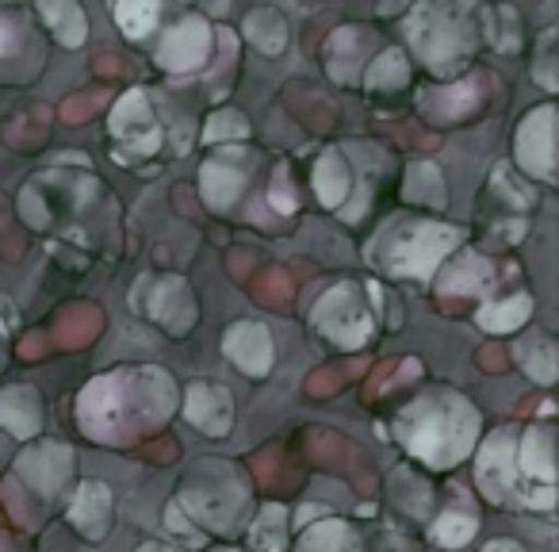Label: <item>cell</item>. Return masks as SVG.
I'll return each mask as SVG.
<instances>
[{
  "mask_svg": "<svg viewBox=\"0 0 559 552\" xmlns=\"http://www.w3.org/2000/svg\"><path fill=\"white\" fill-rule=\"evenodd\" d=\"M249 296H253L261 307H269V312H288L292 300H296V281H292V272L269 265V269H261L253 277Z\"/></svg>",
  "mask_w": 559,
  "mask_h": 552,
  "instance_id": "obj_30",
  "label": "cell"
},
{
  "mask_svg": "<svg viewBox=\"0 0 559 552\" xmlns=\"http://www.w3.org/2000/svg\"><path fill=\"white\" fill-rule=\"evenodd\" d=\"M165 521H169V529H173V533H185V537H192V521L185 518V510H180L177 503H173L169 510H165Z\"/></svg>",
  "mask_w": 559,
  "mask_h": 552,
  "instance_id": "obj_45",
  "label": "cell"
},
{
  "mask_svg": "<svg viewBox=\"0 0 559 552\" xmlns=\"http://www.w3.org/2000/svg\"><path fill=\"white\" fill-rule=\"evenodd\" d=\"M96 70H100V66H104V73H108V78H111V73H119V58L116 55H96Z\"/></svg>",
  "mask_w": 559,
  "mask_h": 552,
  "instance_id": "obj_49",
  "label": "cell"
},
{
  "mask_svg": "<svg viewBox=\"0 0 559 552\" xmlns=\"http://www.w3.org/2000/svg\"><path fill=\"white\" fill-rule=\"evenodd\" d=\"M403 200L406 203H418V208L429 211H444L449 208V192H444V177L433 162L418 157V162L406 165V177H403Z\"/></svg>",
  "mask_w": 559,
  "mask_h": 552,
  "instance_id": "obj_24",
  "label": "cell"
},
{
  "mask_svg": "<svg viewBox=\"0 0 559 552\" xmlns=\"http://www.w3.org/2000/svg\"><path fill=\"white\" fill-rule=\"evenodd\" d=\"M479 365H483V368H490V373H506L510 357H506V353L498 350V342H490L487 350H479Z\"/></svg>",
  "mask_w": 559,
  "mask_h": 552,
  "instance_id": "obj_44",
  "label": "cell"
},
{
  "mask_svg": "<svg viewBox=\"0 0 559 552\" xmlns=\"http://www.w3.org/2000/svg\"><path fill=\"white\" fill-rule=\"evenodd\" d=\"M533 319V296H506V300H490L475 312V322H479L487 334H513L525 322Z\"/></svg>",
  "mask_w": 559,
  "mask_h": 552,
  "instance_id": "obj_27",
  "label": "cell"
},
{
  "mask_svg": "<svg viewBox=\"0 0 559 552\" xmlns=\"http://www.w3.org/2000/svg\"><path fill=\"white\" fill-rule=\"evenodd\" d=\"M0 552H9V533H0Z\"/></svg>",
  "mask_w": 559,
  "mask_h": 552,
  "instance_id": "obj_52",
  "label": "cell"
},
{
  "mask_svg": "<svg viewBox=\"0 0 559 552\" xmlns=\"http://www.w3.org/2000/svg\"><path fill=\"white\" fill-rule=\"evenodd\" d=\"M483 552H525V549H521L518 541H510V537H498V541H490Z\"/></svg>",
  "mask_w": 559,
  "mask_h": 552,
  "instance_id": "obj_48",
  "label": "cell"
},
{
  "mask_svg": "<svg viewBox=\"0 0 559 552\" xmlns=\"http://www.w3.org/2000/svg\"><path fill=\"white\" fill-rule=\"evenodd\" d=\"M490 185H495V192H498V196H506V200H510V203H518L521 211L533 208V203H536V192H533V188L521 185V180L513 177V173L506 169V165H502V169H495V177H490Z\"/></svg>",
  "mask_w": 559,
  "mask_h": 552,
  "instance_id": "obj_43",
  "label": "cell"
},
{
  "mask_svg": "<svg viewBox=\"0 0 559 552\" xmlns=\"http://www.w3.org/2000/svg\"><path fill=\"white\" fill-rule=\"evenodd\" d=\"M288 93H292V89H288ZM288 104H292V111H296V116L311 127V131L326 134V131H334V127H337V108L322 93H307V101L292 93Z\"/></svg>",
  "mask_w": 559,
  "mask_h": 552,
  "instance_id": "obj_35",
  "label": "cell"
},
{
  "mask_svg": "<svg viewBox=\"0 0 559 552\" xmlns=\"http://www.w3.org/2000/svg\"><path fill=\"white\" fill-rule=\"evenodd\" d=\"M241 150H223L218 157L203 162L200 169V196L211 211H230L234 200L246 188V169H241Z\"/></svg>",
  "mask_w": 559,
  "mask_h": 552,
  "instance_id": "obj_18",
  "label": "cell"
},
{
  "mask_svg": "<svg viewBox=\"0 0 559 552\" xmlns=\"http://www.w3.org/2000/svg\"><path fill=\"white\" fill-rule=\"evenodd\" d=\"M269 203H272V211H280V215H292V211L299 208L296 180H292V169H288V165H280V169L272 173Z\"/></svg>",
  "mask_w": 559,
  "mask_h": 552,
  "instance_id": "obj_42",
  "label": "cell"
},
{
  "mask_svg": "<svg viewBox=\"0 0 559 552\" xmlns=\"http://www.w3.org/2000/svg\"><path fill=\"white\" fill-rule=\"evenodd\" d=\"M43 353H47V334H32L20 345V357L24 361H35V357H43Z\"/></svg>",
  "mask_w": 559,
  "mask_h": 552,
  "instance_id": "obj_46",
  "label": "cell"
},
{
  "mask_svg": "<svg viewBox=\"0 0 559 552\" xmlns=\"http://www.w3.org/2000/svg\"><path fill=\"white\" fill-rule=\"evenodd\" d=\"M495 281H498L495 261L475 254V249H467V254H456L449 265H444L441 281H437V300H449V304L467 307L472 300H479L483 292L495 289Z\"/></svg>",
  "mask_w": 559,
  "mask_h": 552,
  "instance_id": "obj_14",
  "label": "cell"
},
{
  "mask_svg": "<svg viewBox=\"0 0 559 552\" xmlns=\"http://www.w3.org/2000/svg\"><path fill=\"white\" fill-rule=\"evenodd\" d=\"M322 514H326V506H304V510H299V526H307V521L311 518H322Z\"/></svg>",
  "mask_w": 559,
  "mask_h": 552,
  "instance_id": "obj_50",
  "label": "cell"
},
{
  "mask_svg": "<svg viewBox=\"0 0 559 552\" xmlns=\"http://www.w3.org/2000/svg\"><path fill=\"white\" fill-rule=\"evenodd\" d=\"M173 403L177 388L165 368H116L81 391L78 426L100 445H131L139 437H157V430L169 422Z\"/></svg>",
  "mask_w": 559,
  "mask_h": 552,
  "instance_id": "obj_1",
  "label": "cell"
},
{
  "mask_svg": "<svg viewBox=\"0 0 559 552\" xmlns=\"http://www.w3.org/2000/svg\"><path fill=\"white\" fill-rule=\"evenodd\" d=\"M399 437L418 460L456 468L479 437V411L456 391H429L399 414Z\"/></svg>",
  "mask_w": 559,
  "mask_h": 552,
  "instance_id": "obj_2",
  "label": "cell"
},
{
  "mask_svg": "<svg viewBox=\"0 0 559 552\" xmlns=\"http://www.w3.org/2000/svg\"><path fill=\"white\" fill-rule=\"evenodd\" d=\"M111 134L123 142V154L119 162H131V157H150L162 146V127L154 119V104H150L146 89H131L116 101L111 108Z\"/></svg>",
  "mask_w": 559,
  "mask_h": 552,
  "instance_id": "obj_8",
  "label": "cell"
},
{
  "mask_svg": "<svg viewBox=\"0 0 559 552\" xmlns=\"http://www.w3.org/2000/svg\"><path fill=\"white\" fill-rule=\"evenodd\" d=\"M139 552H173V549H165V544H157V541H146Z\"/></svg>",
  "mask_w": 559,
  "mask_h": 552,
  "instance_id": "obj_51",
  "label": "cell"
},
{
  "mask_svg": "<svg viewBox=\"0 0 559 552\" xmlns=\"http://www.w3.org/2000/svg\"><path fill=\"white\" fill-rule=\"evenodd\" d=\"M177 506L188 510V521H200L215 533H226L246 514L249 483L230 460H200V468L180 488Z\"/></svg>",
  "mask_w": 559,
  "mask_h": 552,
  "instance_id": "obj_4",
  "label": "cell"
},
{
  "mask_svg": "<svg viewBox=\"0 0 559 552\" xmlns=\"http://www.w3.org/2000/svg\"><path fill=\"white\" fill-rule=\"evenodd\" d=\"M131 307L142 319L157 322L165 334L180 338L195 327L200 319V304H195V292L188 289L185 277L177 272H165V277H142L131 292Z\"/></svg>",
  "mask_w": 559,
  "mask_h": 552,
  "instance_id": "obj_7",
  "label": "cell"
},
{
  "mask_svg": "<svg viewBox=\"0 0 559 552\" xmlns=\"http://www.w3.org/2000/svg\"><path fill=\"white\" fill-rule=\"evenodd\" d=\"M35 16L47 24V32L55 35L62 47H70V50L85 47L88 16H85L81 4H58V0H50V4H35Z\"/></svg>",
  "mask_w": 559,
  "mask_h": 552,
  "instance_id": "obj_25",
  "label": "cell"
},
{
  "mask_svg": "<svg viewBox=\"0 0 559 552\" xmlns=\"http://www.w3.org/2000/svg\"><path fill=\"white\" fill-rule=\"evenodd\" d=\"M211 55V27L203 16H185L162 35V47H157V66L165 73H192L207 62Z\"/></svg>",
  "mask_w": 559,
  "mask_h": 552,
  "instance_id": "obj_11",
  "label": "cell"
},
{
  "mask_svg": "<svg viewBox=\"0 0 559 552\" xmlns=\"http://www.w3.org/2000/svg\"><path fill=\"white\" fill-rule=\"evenodd\" d=\"M27 55V27L16 12H0V62Z\"/></svg>",
  "mask_w": 559,
  "mask_h": 552,
  "instance_id": "obj_40",
  "label": "cell"
},
{
  "mask_svg": "<svg viewBox=\"0 0 559 552\" xmlns=\"http://www.w3.org/2000/svg\"><path fill=\"white\" fill-rule=\"evenodd\" d=\"M487 85L490 81L483 78H467L456 81V85H444V89H426L418 96V111L429 119L433 127H449V124H464L467 116L487 104Z\"/></svg>",
  "mask_w": 559,
  "mask_h": 552,
  "instance_id": "obj_12",
  "label": "cell"
},
{
  "mask_svg": "<svg viewBox=\"0 0 559 552\" xmlns=\"http://www.w3.org/2000/svg\"><path fill=\"white\" fill-rule=\"evenodd\" d=\"M16 472L20 480H27V488L39 491L43 498L58 495L66 488L73 472V449L62 442H39L35 449H24L16 457ZM35 495V498H39Z\"/></svg>",
  "mask_w": 559,
  "mask_h": 552,
  "instance_id": "obj_15",
  "label": "cell"
},
{
  "mask_svg": "<svg viewBox=\"0 0 559 552\" xmlns=\"http://www.w3.org/2000/svg\"><path fill=\"white\" fill-rule=\"evenodd\" d=\"M299 552H357V541H353V529L345 521L326 518L322 526L299 537Z\"/></svg>",
  "mask_w": 559,
  "mask_h": 552,
  "instance_id": "obj_32",
  "label": "cell"
},
{
  "mask_svg": "<svg viewBox=\"0 0 559 552\" xmlns=\"http://www.w3.org/2000/svg\"><path fill=\"white\" fill-rule=\"evenodd\" d=\"M518 472L551 488V480H556V434H551V426H528V434L518 445Z\"/></svg>",
  "mask_w": 559,
  "mask_h": 552,
  "instance_id": "obj_23",
  "label": "cell"
},
{
  "mask_svg": "<svg viewBox=\"0 0 559 552\" xmlns=\"http://www.w3.org/2000/svg\"><path fill=\"white\" fill-rule=\"evenodd\" d=\"M70 526L85 541H104L111 526V488L100 480L78 483V495L70 503Z\"/></svg>",
  "mask_w": 559,
  "mask_h": 552,
  "instance_id": "obj_19",
  "label": "cell"
},
{
  "mask_svg": "<svg viewBox=\"0 0 559 552\" xmlns=\"http://www.w3.org/2000/svg\"><path fill=\"white\" fill-rule=\"evenodd\" d=\"M551 47H556V27H548V32L540 35V43H536V66H533V78L540 81L548 93H556L559 89V78H556V55H551Z\"/></svg>",
  "mask_w": 559,
  "mask_h": 552,
  "instance_id": "obj_41",
  "label": "cell"
},
{
  "mask_svg": "<svg viewBox=\"0 0 559 552\" xmlns=\"http://www.w3.org/2000/svg\"><path fill=\"white\" fill-rule=\"evenodd\" d=\"M513 150H518V165L528 177L544 180V185L556 180V108L551 104H540L521 119Z\"/></svg>",
  "mask_w": 559,
  "mask_h": 552,
  "instance_id": "obj_9",
  "label": "cell"
},
{
  "mask_svg": "<svg viewBox=\"0 0 559 552\" xmlns=\"http://www.w3.org/2000/svg\"><path fill=\"white\" fill-rule=\"evenodd\" d=\"M284 521H288L284 506H280V503H264L261 514H257V521H253V529H249V541H253V549L284 552Z\"/></svg>",
  "mask_w": 559,
  "mask_h": 552,
  "instance_id": "obj_33",
  "label": "cell"
},
{
  "mask_svg": "<svg viewBox=\"0 0 559 552\" xmlns=\"http://www.w3.org/2000/svg\"><path fill=\"white\" fill-rule=\"evenodd\" d=\"M518 357H521V365H525V373L533 376L540 388L556 384L559 357H556V342H551V338H533V342H521L518 345Z\"/></svg>",
  "mask_w": 559,
  "mask_h": 552,
  "instance_id": "obj_31",
  "label": "cell"
},
{
  "mask_svg": "<svg viewBox=\"0 0 559 552\" xmlns=\"http://www.w3.org/2000/svg\"><path fill=\"white\" fill-rule=\"evenodd\" d=\"M142 453H146V457H162V460H173L177 457V442H150V445H142Z\"/></svg>",
  "mask_w": 559,
  "mask_h": 552,
  "instance_id": "obj_47",
  "label": "cell"
},
{
  "mask_svg": "<svg viewBox=\"0 0 559 552\" xmlns=\"http://www.w3.org/2000/svg\"><path fill=\"white\" fill-rule=\"evenodd\" d=\"M518 430H498L487 437L479 453V465H475V483L490 503H506L518 488Z\"/></svg>",
  "mask_w": 559,
  "mask_h": 552,
  "instance_id": "obj_10",
  "label": "cell"
},
{
  "mask_svg": "<svg viewBox=\"0 0 559 552\" xmlns=\"http://www.w3.org/2000/svg\"><path fill=\"white\" fill-rule=\"evenodd\" d=\"M483 12L464 4H418L406 16V32L418 58L433 73H456L475 55V24Z\"/></svg>",
  "mask_w": 559,
  "mask_h": 552,
  "instance_id": "obj_3",
  "label": "cell"
},
{
  "mask_svg": "<svg viewBox=\"0 0 559 552\" xmlns=\"http://www.w3.org/2000/svg\"><path fill=\"white\" fill-rule=\"evenodd\" d=\"M185 422L203 437H226L234 426V396L223 384H192L185 391Z\"/></svg>",
  "mask_w": 559,
  "mask_h": 552,
  "instance_id": "obj_17",
  "label": "cell"
},
{
  "mask_svg": "<svg viewBox=\"0 0 559 552\" xmlns=\"http://www.w3.org/2000/svg\"><path fill=\"white\" fill-rule=\"evenodd\" d=\"M246 134H249L246 116L234 108L211 111L207 124H203V142H207V146H218V142H241Z\"/></svg>",
  "mask_w": 559,
  "mask_h": 552,
  "instance_id": "obj_37",
  "label": "cell"
},
{
  "mask_svg": "<svg viewBox=\"0 0 559 552\" xmlns=\"http://www.w3.org/2000/svg\"><path fill=\"white\" fill-rule=\"evenodd\" d=\"M314 192H319L322 208H345L353 192V173L349 162H345L337 150H326V154L314 162Z\"/></svg>",
  "mask_w": 559,
  "mask_h": 552,
  "instance_id": "obj_26",
  "label": "cell"
},
{
  "mask_svg": "<svg viewBox=\"0 0 559 552\" xmlns=\"http://www.w3.org/2000/svg\"><path fill=\"white\" fill-rule=\"evenodd\" d=\"M372 50H376L372 27L345 24L326 39V47H322V62H326V73L334 81H342V85H360V70H368Z\"/></svg>",
  "mask_w": 559,
  "mask_h": 552,
  "instance_id": "obj_13",
  "label": "cell"
},
{
  "mask_svg": "<svg viewBox=\"0 0 559 552\" xmlns=\"http://www.w3.org/2000/svg\"><path fill=\"white\" fill-rule=\"evenodd\" d=\"M100 108H108V89H85V93H78V96H66L58 116L70 127H78V124H88L93 116H100Z\"/></svg>",
  "mask_w": 559,
  "mask_h": 552,
  "instance_id": "obj_39",
  "label": "cell"
},
{
  "mask_svg": "<svg viewBox=\"0 0 559 552\" xmlns=\"http://www.w3.org/2000/svg\"><path fill=\"white\" fill-rule=\"evenodd\" d=\"M368 289L360 284H334L326 296L314 304L311 322L319 334H326L337 350H360L376 330V312L365 304Z\"/></svg>",
  "mask_w": 559,
  "mask_h": 552,
  "instance_id": "obj_6",
  "label": "cell"
},
{
  "mask_svg": "<svg viewBox=\"0 0 559 552\" xmlns=\"http://www.w3.org/2000/svg\"><path fill=\"white\" fill-rule=\"evenodd\" d=\"M464 234L449 223H406L403 231H391L383 238L380 261L391 277H411V281H429L437 265L460 246Z\"/></svg>",
  "mask_w": 559,
  "mask_h": 552,
  "instance_id": "obj_5",
  "label": "cell"
},
{
  "mask_svg": "<svg viewBox=\"0 0 559 552\" xmlns=\"http://www.w3.org/2000/svg\"><path fill=\"white\" fill-rule=\"evenodd\" d=\"M104 330V312L93 304H70L55 315L47 330V342H55L58 350H85L96 334Z\"/></svg>",
  "mask_w": 559,
  "mask_h": 552,
  "instance_id": "obj_22",
  "label": "cell"
},
{
  "mask_svg": "<svg viewBox=\"0 0 559 552\" xmlns=\"http://www.w3.org/2000/svg\"><path fill=\"white\" fill-rule=\"evenodd\" d=\"M304 442H307V453H311L319 465H326L330 472L349 475L357 488H372V480H368L365 468L349 465V460H365V453H360L357 445L345 442L342 434H334V430H326V426H314V430H304Z\"/></svg>",
  "mask_w": 559,
  "mask_h": 552,
  "instance_id": "obj_20",
  "label": "cell"
},
{
  "mask_svg": "<svg viewBox=\"0 0 559 552\" xmlns=\"http://www.w3.org/2000/svg\"><path fill=\"white\" fill-rule=\"evenodd\" d=\"M162 20V9L150 4V0H139V4H116V24L123 27L127 39H146L154 32V24Z\"/></svg>",
  "mask_w": 559,
  "mask_h": 552,
  "instance_id": "obj_36",
  "label": "cell"
},
{
  "mask_svg": "<svg viewBox=\"0 0 559 552\" xmlns=\"http://www.w3.org/2000/svg\"><path fill=\"white\" fill-rule=\"evenodd\" d=\"M360 361H349V365H326V368H319V373L307 380V396L311 399H330V396H337V391L345 388V384H353V376L360 373Z\"/></svg>",
  "mask_w": 559,
  "mask_h": 552,
  "instance_id": "obj_38",
  "label": "cell"
},
{
  "mask_svg": "<svg viewBox=\"0 0 559 552\" xmlns=\"http://www.w3.org/2000/svg\"><path fill=\"white\" fill-rule=\"evenodd\" d=\"M360 81L380 96L403 93V89L411 85V62H406V55L399 47H388V50H380V55H372V62H368Z\"/></svg>",
  "mask_w": 559,
  "mask_h": 552,
  "instance_id": "obj_28",
  "label": "cell"
},
{
  "mask_svg": "<svg viewBox=\"0 0 559 552\" xmlns=\"http://www.w3.org/2000/svg\"><path fill=\"white\" fill-rule=\"evenodd\" d=\"M241 32H246V39L253 43L261 55H280V50L288 47V20H284L280 9H269V4L249 12Z\"/></svg>",
  "mask_w": 559,
  "mask_h": 552,
  "instance_id": "obj_29",
  "label": "cell"
},
{
  "mask_svg": "<svg viewBox=\"0 0 559 552\" xmlns=\"http://www.w3.org/2000/svg\"><path fill=\"white\" fill-rule=\"evenodd\" d=\"M475 529H479V521H475L472 514L444 510V514H437V521L429 526V537H433L437 544H444V549H464L475 537Z\"/></svg>",
  "mask_w": 559,
  "mask_h": 552,
  "instance_id": "obj_34",
  "label": "cell"
},
{
  "mask_svg": "<svg viewBox=\"0 0 559 552\" xmlns=\"http://www.w3.org/2000/svg\"><path fill=\"white\" fill-rule=\"evenodd\" d=\"M0 426L20 442H32L43 434V399L32 384H12L0 391Z\"/></svg>",
  "mask_w": 559,
  "mask_h": 552,
  "instance_id": "obj_21",
  "label": "cell"
},
{
  "mask_svg": "<svg viewBox=\"0 0 559 552\" xmlns=\"http://www.w3.org/2000/svg\"><path fill=\"white\" fill-rule=\"evenodd\" d=\"M223 353L234 361V365L241 368L246 376H253V380H261V376H269L272 361H276V345H272V334L264 322H234L230 330L223 334Z\"/></svg>",
  "mask_w": 559,
  "mask_h": 552,
  "instance_id": "obj_16",
  "label": "cell"
}]
</instances>
